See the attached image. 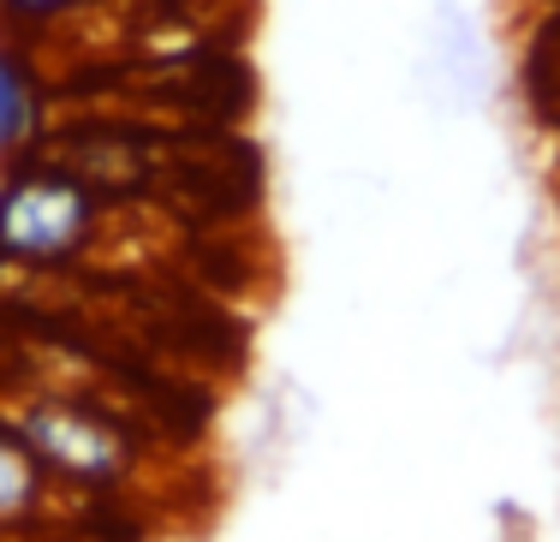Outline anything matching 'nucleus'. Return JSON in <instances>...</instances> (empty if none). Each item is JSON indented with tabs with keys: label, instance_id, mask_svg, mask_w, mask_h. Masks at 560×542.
<instances>
[{
	"label": "nucleus",
	"instance_id": "20e7f679",
	"mask_svg": "<svg viewBox=\"0 0 560 542\" xmlns=\"http://www.w3.org/2000/svg\"><path fill=\"white\" fill-rule=\"evenodd\" d=\"M24 84H19V66H12L7 55H0V150L7 143H19L24 138Z\"/></svg>",
	"mask_w": 560,
	"mask_h": 542
},
{
	"label": "nucleus",
	"instance_id": "39448f33",
	"mask_svg": "<svg viewBox=\"0 0 560 542\" xmlns=\"http://www.w3.org/2000/svg\"><path fill=\"white\" fill-rule=\"evenodd\" d=\"M66 7H78V0H0V12H12V19H55Z\"/></svg>",
	"mask_w": 560,
	"mask_h": 542
},
{
	"label": "nucleus",
	"instance_id": "7ed1b4c3",
	"mask_svg": "<svg viewBox=\"0 0 560 542\" xmlns=\"http://www.w3.org/2000/svg\"><path fill=\"white\" fill-rule=\"evenodd\" d=\"M43 495H48V466L31 453V441L12 423H0V531L31 519L43 507Z\"/></svg>",
	"mask_w": 560,
	"mask_h": 542
},
{
	"label": "nucleus",
	"instance_id": "f03ea898",
	"mask_svg": "<svg viewBox=\"0 0 560 542\" xmlns=\"http://www.w3.org/2000/svg\"><path fill=\"white\" fill-rule=\"evenodd\" d=\"M96 191L72 174H19L0 191V257L12 262H66L90 245Z\"/></svg>",
	"mask_w": 560,
	"mask_h": 542
},
{
	"label": "nucleus",
	"instance_id": "f257e3e1",
	"mask_svg": "<svg viewBox=\"0 0 560 542\" xmlns=\"http://www.w3.org/2000/svg\"><path fill=\"white\" fill-rule=\"evenodd\" d=\"M19 435L31 441V453L48 466V478L96 483L108 488L131 471V441L119 429V417L96 400H66V393H43L19 412Z\"/></svg>",
	"mask_w": 560,
	"mask_h": 542
}]
</instances>
